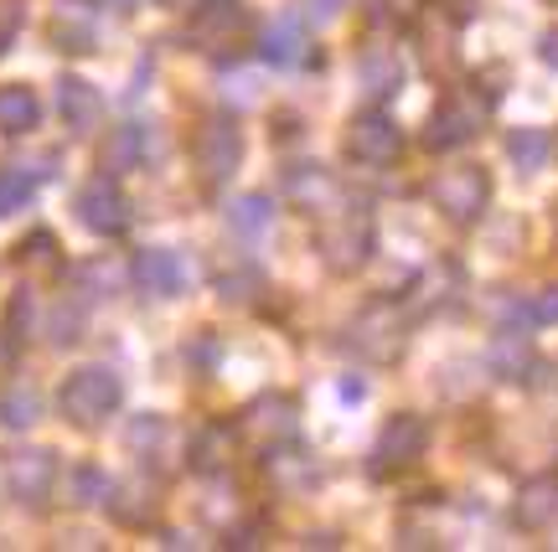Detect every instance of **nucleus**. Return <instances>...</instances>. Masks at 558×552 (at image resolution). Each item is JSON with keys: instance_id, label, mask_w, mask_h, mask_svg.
I'll return each instance as SVG.
<instances>
[{"instance_id": "1", "label": "nucleus", "mask_w": 558, "mask_h": 552, "mask_svg": "<svg viewBox=\"0 0 558 552\" xmlns=\"http://www.w3.org/2000/svg\"><path fill=\"white\" fill-rule=\"evenodd\" d=\"M378 248V222L362 201L337 197L326 212L316 218V254L331 274H357L362 263Z\"/></svg>"}, {"instance_id": "2", "label": "nucleus", "mask_w": 558, "mask_h": 552, "mask_svg": "<svg viewBox=\"0 0 558 552\" xmlns=\"http://www.w3.org/2000/svg\"><path fill=\"white\" fill-rule=\"evenodd\" d=\"M492 94L481 99L476 88H450L445 99L435 103V114H429V124H424V145L429 150H460V145H471V139L481 135V124L492 119Z\"/></svg>"}, {"instance_id": "3", "label": "nucleus", "mask_w": 558, "mask_h": 552, "mask_svg": "<svg viewBox=\"0 0 558 552\" xmlns=\"http://www.w3.org/2000/svg\"><path fill=\"white\" fill-rule=\"evenodd\" d=\"M120 403H124V382L109 372V367H78V372L62 382V393H58L62 418H68V424H78V429H99Z\"/></svg>"}, {"instance_id": "4", "label": "nucleus", "mask_w": 558, "mask_h": 552, "mask_svg": "<svg viewBox=\"0 0 558 552\" xmlns=\"http://www.w3.org/2000/svg\"><path fill=\"white\" fill-rule=\"evenodd\" d=\"M486 201H492L486 165H450V171H439V176L429 181V207H435L445 222H456V228L481 222Z\"/></svg>"}, {"instance_id": "5", "label": "nucleus", "mask_w": 558, "mask_h": 552, "mask_svg": "<svg viewBox=\"0 0 558 552\" xmlns=\"http://www.w3.org/2000/svg\"><path fill=\"white\" fill-rule=\"evenodd\" d=\"M239 439L243 444H254V450H279V444H295L300 434V403L295 397H284V393H264L254 397L248 408L239 414Z\"/></svg>"}, {"instance_id": "6", "label": "nucleus", "mask_w": 558, "mask_h": 552, "mask_svg": "<svg viewBox=\"0 0 558 552\" xmlns=\"http://www.w3.org/2000/svg\"><path fill=\"white\" fill-rule=\"evenodd\" d=\"M192 160H197V171L207 186H218L239 171L243 160V130L233 114H207L202 119V130L192 135Z\"/></svg>"}, {"instance_id": "7", "label": "nucleus", "mask_w": 558, "mask_h": 552, "mask_svg": "<svg viewBox=\"0 0 558 552\" xmlns=\"http://www.w3.org/2000/svg\"><path fill=\"white\" fill-rule=\"evenodd\" d=\"M429 450V424L418 414H393L373 439V475H393L418 465Z\"/></svg>"}, {"instance_id": "8", "label": "nucleus", "mask_w": 558, "mask_h": 552, "mask_svg": "<svg viewBox=\"0 0 558 552\" xmlns=\"http://www.w3.org/2000/svg\"><path fill=\"white\" fill-rule=\"evenodd\" d=\"M347 156L357 160V165H393L403 156L399 119H388L383 109L352 114V124H347Z\"/></svg>"}, {"instance_id": "9", "label": "nucleus", "mask_w": 558, "mask_h": 552, "mask_svg": "<svg viewBox=\"0 0 558 552\" xmlns=\"http://www.w3.org/2000/svg\"><path fill=\"white\" fill-rule=\"evenodd\" d=\"M73 207H78L83 228H88V233H99V237H120L124 228H130V201H124V192H120V181L114 176L83 181Z\"/></svg>"}, {"instance_id": "10", "label": "nucleus", "mask_w": 558, "mask_h": 552, "mask_svg": "<svg viewBox=\"0 0 558 552\" xmlns=\"http://www.w3.org/2000/svg\"><path fill=\"white\" fill-rule=\"evenodd\" d=\"M352 352H362L367 361H393L403 352V316L399 305H367L357 320H352Z\"/></svg>"}, {"instance_id": "11", "label": "nucleus", "mask_w": 558, "mask_h": 552, "mask_svg": "<svg viewBox=\"0 0 558 552\" xmlns=\"http://www.w3.org/2000/svg\"><path fill=\"white\" fill-rule=\"evenodd\" d=\"M58 486V454L52 450H21L5 459V491L16 495L21 506H41Z\"/></svg>"}, {"instance_id": "12", "label": "nucleus", "mask_w": 558, "mask_h": 552, "mask_svg": "<svg viewBox=\"0 0 558 552\" xmlns=\"http://www.w3.org/2000/svg\"><path fill=\"white\" fill-rule=\"evenodd\" d=\"M47 41L58 47V52H94V41H99V11H94V0H58L52 5V21H47Z\"/></svg>"}, {"instance_id": "13", "label": "nucleus", "mask_w": 558, "mask_h": 552, "mask_svg": "<svg viewBox=\"0 0 558 552\" xmlns=\"http://www.w3.org/2000/svg\"><path fill=\"white\" fill-rule=\"evenodd\" d=\"M243 32H248V16H243L233 0H213V5H202L197 16H192V41H197L202 52H213V58L239 52Z\"/></svg>"}, {"instance_id": "14", "label": "nucleus", "mask_w": 558, "mask_h": 552, "mask_svg": "<svg viewBox=\"0 0 558 552\" xmlns=\"http://www.w3.org/2000/svg\"><path fill=\"white\" fill-rule=\"evenodd\" d=\"M403 78H409V68H403L399 47H388V41H367V47L357 52V83L367 88V99L373 103L399 99Z\"/></svg>"}, {"instance_id": "15", "label": "nucleus", "mask_w": 558, "mask_h": 552, "mask_svg": "<svg viewBox=\"0 0 558 552\" xmlns=\"http://www.w3.org/2000/svg\"><path fill=\"white\" fill-rule=\"evenodd\" d=\"M130 279H135L140 295L171 299V295H181V284H186V269H181V258L171 254V248H140L135 263H130Z\"/></svg>"}, {"instance_id": "16", "label": "nucleus", "mask_w": 558, "mask_h": 552, "mask_svg": "<svg viewBox=\"0 0 558 552\" xmlns=\"http://www.w3.org/2000/svg\"><path fill=\"white\" fill-rule=\"evenodd\" d=\"M486 367H492V377H501V382H533V372H538V352H533V341L522 335V326H507V331L492 335Z\"/></svg>"}, {"instance_id": "17", "label": "nucleus", "mask_w": 558, "mask_h": 552, "mask_svg": "<svg viewBox=\"0 0 558 552\" xmlns=\"http://www.w3.org/2000/svg\"><path fill=\"white\" fill-rule=\"evenodd\" d=\"M305 52H311V32H305V21H300L295 11L275 16L259 32V58L269 62V68H300Z\"/></svg>"}, {"instance_id": "18", "label": "nucleus", "mask_w": 558, "mask_h": 552, "mask_svg": "<svg viewBox=\"0 0 558 552\" xmlns=\"http://www.w3.org/2000/svg\"><path fill=\"white\" fill-rule=\"evenodd\" d=\"M233 450H239V429H233V424H202L197 434H192L186 459H192L197 475H222L233 465Z\"/></svg>"}, {"instance_id": "19", "label": "nucleus", "mask_w": 558, "mask_h": 552, "mask_svg": "<svg viewBox=\"0 0 558 552\" xmlns=\"http://www.w3.org/2000/svg\"><path fill=\"white\" fill-rule=\"evenodd\" d=\"M58 114H62V124H68L73 135H94V130H99V119H104V99L94 94V83L62 78L58 83Z\"/></svg>"}, {"instance_id": "20", "label": "nucleus", "mask_w": 558, "mask_h": 552, "mask_svg": "<svg viewBox=\"0 0 558 552\" xmlns=\"http://www.w3.org/2000/svg\"><path fill=\"white\" fill-rule=\"evenodd\" d=\"M522 532H548L558 522V480L554 475H538V480H527L518 495V506H512Z\"/></svg>"}, {"instance_id": "21", "label": "nucleus", "mask_w": 558, "mask_h": 552, "mask_svg": "<svg viewBox=\"0 0 558 552\" xmlns=\"http://www.w3.org/2000/svg\"><path fill=\"white\" fill-rule=\"evenodd\" d=\"M284 192H290V201H295L300 212H311V218H320V212L341 197V186L331 181V171H320V165L290 171V176H284Z\"/></svg>"}, {"instance_id": "22", "label": "nucleus", "mask_w": 558, "mask_h": 552, "mask_svg": "<svg viewBox=\"0 0 558 552\" xmlns=\"http://www.w3.org/2000/svg\"><path fill=\"white\" fill-rule=\"evenodd\" d=\"M109 512H114V522L120 527H150L156 522V486L140 475V480H130V486H109Z\"/></svg>"}, {"instance_id": "23", "label": "nucleus", "mask_w": 558, "mask_h": 552, "mask_svg": "<svg viewBox=\"0 0 558 552\" xmlns=\"http://www.w3.org/2000/svg\"><path fill=\"white\" fill-rule=\"evenodd\" d=\"M264 470H269V480H275V491H311V486L320 480L316 459H311V454H300V450H290V444L269 450Z\"/></svg>"}, {"instance_id": "24", "label": "nucleus", "mask_w": 558, "mask_h": 552, "mask_svg": "<svg viewBox=\"0 0 558 552\" xmlns=\"http://www.w3.org/2000/svg\"><path fill=\"white\" fill-rule=\"evenodd\" d=\"M41 119V99L26 83H5L0 88V135H32Z\"/></svg>"}, {"instance_id": "25", "label": "nucleus", "mask_w": 558, "mask_h": 552, "mask_svg": "<svg viewBox=\"0 0 558 552\" xmlns=\"http://www.w3.org/2000/svg\"><path fill=\"white\" fill-rule=\"evenodd\" d=\"M140 160H145V130H140V124L109 130V139H104V171L120 176V171H135Z\"/></svg>"}, {"instance_id": "26", "label": "nucleus", "mask_w": 558, "mask_h": 552, "mask_svg": "<svg viewBox=\"0 0 558 552\" xmlns=\"http://www.w3.org/2000/svg\"><path fill=\"white\" fill-rule=\"evenodd\" d=\"M362 16L378 32H409L424 16V0H362Z\"/></svg>"}, {"instance_id": "27", "label": "nucleus", "mask_w": 558, "mask_h": 552, "mask_svg": "<svg viewBox=\"0 0 558 552\" xmlns=\"http://www.w3.org/2000/svg\"><path fill=\"white\" fill-rule=\"evenodd\" d=\"M269 222H275V201L264 197V192H248V197H239L228 207V228L243 237H259Z\"/></svg>"}, {"instance_id": "28", "label": "nucleus", "mask_w": 558, "mask_h": 552, "mask_svg": "<svg viewBox=\"0 0 558 552\" xmlns=\"http://www.w3.org/2000/svg\"><path fill=\"white\" fill-rule=\"evenodd\" d=\"M507 156H512L518 171H543V160L554 156V139H548V130H512L507 135Z\"/></svg>"}, {"instance_id": "29", "label": "nucleus", "mask_w": 558, "mask_h": 552, "mask_svg": "<svg viewBox=\"0 0 558 552\" xmlns=\"http://www.w3.org/2000/svg\"><path fill=\"white\" fill-rule=\"evenodd\" d=\"M507 320L512 326H558V290H538L533 299H512L507 305Z\"/></svg>"}, {"instance_id": "30", "label": "nucleus", "mask_w": 558, "mask_h": 552, "mask_svg": "<svg viewBox=\"0 0 558 552\" xmlns=\"http://www.w3.org/2000/svg\"><path fill=\"white\" fill-rule=\"evenodd\" d=\"M32 197H37V176H26L21 165H5V171H0V218L21 212Z\"/></svg>"}, {"instance_id": "31", "label": "nucleus", "mask_w": 558, "mask_h": 552, "mask_svg": "<svg viewBox=\"0 0 558 552\" xmlns=\"http://www.w3.org/2000/svg\"><path fill=\"white\" fill-rule=\"evenodd\" d=\"M16 258H21V269H37V274H58V237L52 233H32V237H21V248H16Z\"/></svg>"}, {"instance_id": "32", "label": "nucleus", "mask_w": 558, "mask_h": 552, "mask_svg": "<svg viewBox=\"0 0 558 552\" xmlns=\"http://www.w3.org/2000/svg\"><path fill=\"white\" fill-rule=\"evenodd\" d=\"M37 408H41V397L32 388H11V393L0 397V424L5 429H26V424H37Z\"/></svg>"}, {"instance_id": "33", "label": "nucleus", "mask_w": 558, "mask_h": 552, "mask_svg": "<svg viewBox=\"0 0 558 552\" xmlns=\"http://www.w3.org/2000/svg\"><path fill=\"white\" fill-rule=\"evenodd\" d=\"M73 501H78V506L109 501V475H104L99 465H78V470H73Z\"/></svg>"}, {"instance_id": "34", "label": "nucleus", "mask_w": 558, "mask_h": 552, "mask_svg": "<svg viewBox=\"0 0 558 552\" xmlns=\"http://www.w3.org/2000/svg\"><path fill=\"white\" fill-rule=\"evenodd\" d=\"M21 0H0V58H5V47L16 41V32H21Z\"/></svg>"}, {"instance_id": "35", "label": "nucleus", "mask_w": 558, "mask_h": 552, "mask_svg": "<svg viewBox=\"0 0 558 552\" xmlns=\"http://www.w3.org/2000/svg\"><path fill=\"white\" fill-rule=\"evenodd\" d=\"M538 58L548 62V68H558V26H554V32H543V37H538Z\"/></svg>"}, {"instance_id": "36", "label": "nucleus", "mask_w": 558, "mask_h": 552, "mask_svg": "<svg viewBox=\"0 0 558 552\" xmlns=\"http://www.w3.org/2000/svg\"><path fill=\"white\" fill-rule=\"evenodd\" d=\"M341 5H347V0H311V11H316L320 21H331V16H341Z\"/></svg>"}, {"instance_id": "37", "label": "nucleus", "mask_w": 558, "mask_h": 552, "mask_svg": "<svg viewBox=\"0 0 558 552\" xmlns=\"http://www.w3.org/2000/svg\"><path fill=\"white\" fill-rule=\"evenodd\" d=\"M104 5H114V11H135L140 0H104Z\"/></svg>"}, {"instance_id": "38", "label": "nucleus", "mask_w": 558, "mask_h": 552, "mask_svg": "<svg viewBox=\"0 0 558 552\" xmlns=\"http://www.w3.org/2000/svg\"><path fill=\"white\" fill-rule=\"evenodd\" d=\"M548 5H558V0H548Z\"/></svg>"}]
</instances>
